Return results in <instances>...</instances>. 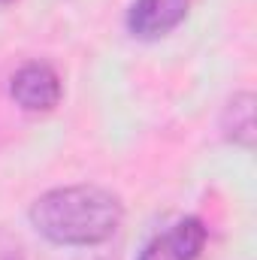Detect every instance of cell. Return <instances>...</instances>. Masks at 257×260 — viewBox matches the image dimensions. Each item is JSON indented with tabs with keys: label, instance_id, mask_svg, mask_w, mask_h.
<instances>
[{
	"label": "cell",
	"instance_id": "cell-1",
	"mask_svg": "<svg viewBox=\"0 0 257 260\" xmlns=\"http://www.w3.org/2000/svg\"><path fill=\"white\" fill-rule=\"evenodd\" d=\"M27 218L49 242L85 248L106 242L121 227L124 206L100 185H70L37 197Z\"/></svg>",
	"mask_w": 257,
	"mask_h": 260
},
{
	"label": "cell",
	"instance_id": "cell-2",
	"mask_svg": "<svg viewBox=\"0 0 257 260\" xmlns=\"http://www.w3.org/2000/svg\"><path fill=\"white\" fill-rule=\"evenodd\" d=\"M9 97L24 112H49L61 100V76L46 61H30L12 73Z\"/></svg>",
	"mask_w": 257,
	"mask_h": 260
},
{
	"label": "cell",
	"instance_id": "cell-3",
	"mask_svg": "<svg viewBox=\"0 0 257 260\" xmlns=\"http://www.w3.org/2000/svg\"><path fill=\"white\" fill-rule=\"evenodd\" d=\"M191 0H133L127 9V30L136 40L167 37L185 21Z\"/></svg>",
	"mask_w": 257,
	"mask_h": 260
},
{
	"label": "cell",
	"instance_id": "cell-4",
	"mask_svg": "<svg viewBox=\"0 0 257 260\" xmlns=\"http://www.w3.org/2000/svg\"><path fill=\"white\" fill-rule=\"evenodd\" d=\"M206 245V227L200 218H182L160 236H154L136 260H197Z\"/></svg>",
	"mask_w": 257,
	"mask_h": 260
},
{
	"label": "cell",
	"instance_id": "cell-5",
	"mask_svg": "<svg viewBox=\"0 0 257 260\" xmlns=\"http://www.w3.org/2000/svg\"><path fill=\"white\" fill-rule=\"evenodd\" d=\"M221 130H224V139L233 142V145H242V148H254V94L251 91H239L227 100L224 112H221Z\"/></svg>",
	"mask_w": 257,
	"mask_h": 260
},
{
	"label": "cell",
	"instance_id": "cell-6",
	"mask_svg": "<svg viewBox=\"0 0 257 260\" xmlns=\"http://www.w3.org/2000/svg\"><path fill=\"white\" fill-rule=\"evenodd\" d=\"M0 260H24V242L6 227H0Z\"/></svg>",
	"mask_w": 257,
	"mask_h": 260
}]
</instances>
